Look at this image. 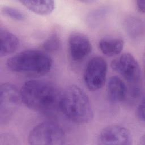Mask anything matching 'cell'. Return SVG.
Here are the masks:
<instances>
[{"instance_id": "obj_6", "label": "cell", "mask_w": 145, "mask_h": 145, "mask_svg": "<svg viewBox=\"0 0 145 145\" xmlns=\"http://www.w3.org/2000/svg\"><path fill=\"white\" fill-rule=\"evenodd\" d=\"M107 71V62L103 57H92L87 63L83 75L84 82L87 88L92 91L102 88L106 80Z\"/></svg>"}, {"instance_id": "obj_5", "label": "cell", "mask_w": 145, "mask_h": 145, "mask_svg": "<svg viewBox=\"0 0 145 145\" xmlns=\"http://www.w3.org/2000/svg\"><path fill=\"white\" fill-rule=\"evenodd\" d=\"M21 101L20 91L11 83H5L0 88V123H7L17 110Z\"/></svg>"}, {"instance_id": "obj_3", "label": "cell", "mask_w": 145, "mask_h": 145, "mask_svg": "<svg viewBox=\"0 0 145 145\" xmlns=\"http://www.w3.org/2000/svg\"><path fill=\"white\" fill-rule=\"evenodd\" d=\"M53 61L46 52L28 49L10 57L6 62L12 71L31 76H42L51 69Z\"/></svg>"}, {"instance_id": "obj_17", "label": "cell", "mask_w": 145, "mask_h": 145, "mask_svg": "<svg viewBox=\"0 0 145 145\" xmlns=\"http://www.w3.org/2000/svg\"><path fill=\"white\" fill-rule=\"evenodd\" d=\"M61 46V41L59 37L56 33L50 36L44 42L42 48L45 52H53L59 49Z\"/></svg>"}, {"instance_id": "obj_9", "label": "cell", "mask_w": 145, "mask_h": 145, "mask_svg": "<svg viewBox=\"0 0 145 145\" xmlns=\"http://www.w3.org/2000/svg\"><path fill=\"white\" fill-rule=\"evenodd\" d=\"M68 46L71 58L76 62L83 60L92 51V44L89 38L78 32H72L70 35Z\"/></svg>"}, {"instance_id": "obj_8", "label": "cell", "mask_w": 145, "mask_h": 145, "mask_svg": "<svg viewBox=\"0 0 145 145\" xmlns=\"http://www.w3.org/2000/svg\"><path fill=\"white\" fill-rule=\"evenodd\" d=\"M99 144L130 145L133 143L132 135L126 128L112 125L104 129L100 133L98 139Z\"/></svg>"}, {"instance_id": "obj_4", "label": "cell", "mask_w": 145, "mask_h": 145, "mask_svg": "<svg viewBox=\"0 0 145 145\" xmlns=\"http://www.w3.org/2000/svg\"><path fill=\"white\" fill-rule=\"evenodd\" d=\"M28 141L32 145H62L65 143L66 135L58 124L53 122H43L31 130Z\"/></svg>"}, {"instance_id": "obj_1", "label": "cell", "mask_w": 145, "mask_h": 145, "mask_svg": "<svg viewBox=\"0 0 145 145\" xmlns=\"http://www.w3.org/2000/svg\"><path fill=\"white\" fill-rule=\"evenodd\" d=\"M22 102L37 112H48L58 106L61 93L53 84L42 80L25 82L20 90Z\"/></svg>"}, {"instance_id": "obj_19", "label": "cell", "mask_w": 145, "mask_h": 145, "mask_svg": "<svg viewBox=\"0 0 145 145\" xmlns=\"http://www.w3.org/2000/svg\"><path fill=\"white\" fill-rule=\"evenodd\" d=\"M137 7L138 10L141 12L144 13L145 10V1L144 0H138L137 1Z\"/></svg>"}, {"instance_id": "obj_16", "label": "cell", "mask_w": 145, "mask_h": 145, "mask_svg": "<svg viewBox=\"0 0 145 145\" xmlns=\"http://www.w3.org/2000/svg\"><path fill=\"white\" fill-rule=\"evenodd\" d=\"M2 14L12 20L22 21L26 18L25 14L20 10L11 6H5L1 8Z\"/></svg>"}, {"instance_id": "obj_2", "label": "cell", "mask_w": 145, "mask_h": 145, "mask_svg": "<svg viewBox=\"0 0 145 145\" xmlns=\"http://www.w3.org/2000/svg\"><path fill=\"white\" fill-rule=\"evenodd\" d=\"M58 108L69 120L76 124L89 123L93 117L92 107L87 95L75 85L67 87L61 93Z\"/></svg>"}, {"instance_id": "obj_11", "label": "cell", "mask_w": 145, "mask_h": 145, "mask_svg": "<svg viewBox=\"0 0 145 145\" xmlns=\"http://www.w3.org/2000/svg\"><path fill=\"white\" fill-rule=\"evenodd\" d=\"M0 56L1 57L13 53L19 47V40L18 37L3 27L0 28Z\"/></svg>"}, {"instance_id": "obj_18", "label": "cell", "mask_w": 145, "mask_h": 145, "mask_svg": "<svg viewBox=\"0 0 145 145\" xmlns=\"http://www.w3.org/2000/svg\"><path fill=\"white\" fill-rule=\"evenodd\" d=\"M136 114L138 118L142 122H144V97L140 101L139 104L138 105L137 110Z\"/></svg>"}, {"instance_id": "obj_7", "label": "cell", "mask_w": 145, "mask_h": 145, "mask_svg": "<svg viewBox=\"0 0 145 145\" xmlns=\"http://www.w3.org/2000/svg\"><path fill=\"white\" fill-rule=\"evenodd\" d=\"M111 67L131 84H138L142 79L140 67L134 57L130 53L122 54L113 60Z\"/></svg>"}, {"instance_id": "obj_15", "label": "cell", "mask_w": 145, "mask_h": 145, "mask_svg": "<svg viewBox=\"0 0 145 145\" xmlns=\"http://www.w3.org/2000/svg\"><path fill=\"white\" fill-rule=\"evenodd\" d=\"M109 13V8L100 7L91 11L87 15L86 22L88 27L95 28L103 22Z\"/></svg>"}, {"instance_id": "obj_10", "label": "cell", "mask_w": 145, "mask_h": 145, "mask_svg": "<svg viewBox=\"0 0 145 145\" xmlns=\"http://www.w3.org/2000/svg\"><path fill=\"white\" fill-rule=\"evenodd\" d=\"M106 90L109 99L114 103L122 101L127 96L126 85L123 80L117 76H113L109 78Z\"/></svg>"}, {"instance_id": "obj_12", "label": "cell", "mask_w": 145, "mask_h": 145, "mask_svg": "<svg viewBox=\"0 0 145 145\" xmlns=\"http://www.w3.org/2000/svg\"><path fill=\"white\" fill-rule=\"evenodd\" d=\"M124 42L119 37H104L99 42V48L105 55L112 57L119 54L122 50Z\"/></svg>"}, {"instance_id": "obj_14", "label": "cell", "mask_w": 145, "mask_h": 145, "mask_svg": "<svg viewBox=\"0 0 145 145\" xmlns=\"http://www.w3.org/2000/svg\"><path fill=\"white\" fill-rule=\"evenodd\" d=\"M124 24L126 31L131 39L138 40L143 37L144 25L140 19L135 16H130L125 20Z\"/></svg>"}, {"instance_id": "obj_13", "label": "cell", "mask_w": 145, "mask_h": 145, "mask_svg": "<svg viewBox=\"0 0 145 145\" xmlns=\"http://www.w3.org/2000/svg\"><path fill=\"white\" fill-rule=\"evenodd\" d=\"M24 6L31 11L40 15H46L54 10L55 3L53 1H20Z\"/></svg>"}]
</instances>
